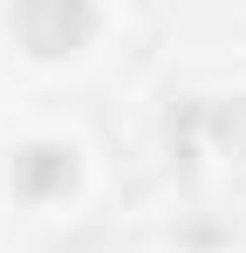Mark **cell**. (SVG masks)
<instances>
[{
  "mask_svg": "<svg viewBox=\"0 0 246 253\" xmlns=\"http://www.w3.org/2000/svg\"><path fill=\"white\" fill-rule=\"evenodd\" d=\"M14 28H21L28 55L62 62V55H76L96 35V0H21L14 7Z\"/></svg>",
  "mask_w": 246,
  "mask_h": 253,
  "instance_id": "6da1fadb",
  "label": "cell"
},
{
  "mask_svg": "<svg viewBox=\"0 0 246 253\" xmlns=\"http://www.w3.org/2000/svg\"><path fill=\"white\" fill-rule=\"evenodd\" d=\"M14 192L21 199H69L76 192V151L69 144H28L14 158Z\"/></svg>",
  "mask_w": 246,
  "mask_h": 253,
  "instance_id": "7a4b0ae2",
  "label": "cell"
},
{
  "mask_svg": "<svg viewBox=\"0 0 246 253\" xmlns=\"http://www.w3.org/2000/svg\"><path fill=\"white\" fill-rule=\"evenodd\" d=\"M199 130L212 137L219 158H246V96H226V103H205Z\"/></svg>",
  "mask_w": 246,
  "mask_h": 253,
  "instance_id": "3957f363",
  "label": "cell"
}]
</instances>
